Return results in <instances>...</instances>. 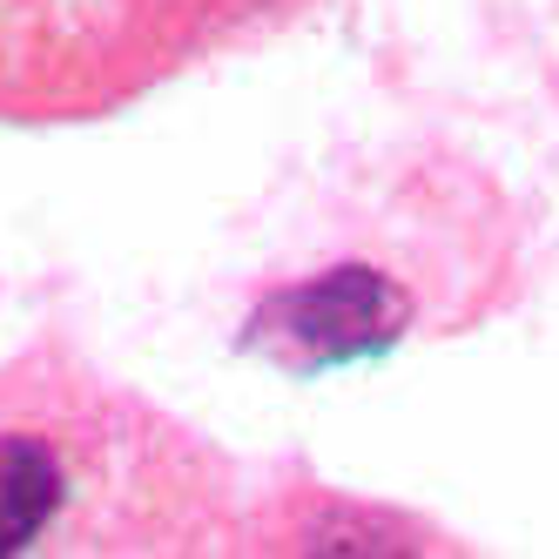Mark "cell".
<instances>
[{"mask_svg":"<svg viewBox=\"0 0 559 559\" xmlns=\"http://www.w3.org/2000/svg\"><path fill=\"white\" fill-rule=\"evenodd\" d=\"M405 290L391 276L365 270V263H344L297 284L284 304H270V324L284 331V344L304 357V365H331V357H365L384 350L397 331H405Z\"/></svg>","mask_w":559,"mask_h":559,"instance_id":"obj_1","label":"cell"},{"mask_svg":"<svg viewBox=\"0 0 559 559\" xmlns=\"http://www.w3.org/2000/svg\"><path fill=\"white\" fill-rule=\"evenodd\" d=\"M68 506V459L48 431H0V559L41 546Z\"/></svg>","mask_w":559,"mask_h":559,"instance_id":"obj_2","label":"cell"}]
</instances>
